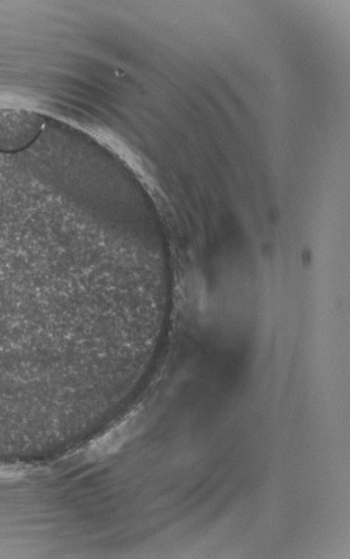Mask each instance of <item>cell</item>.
<instances>
[{
    "mask_svg": "<svg viewBox=\"0 0 350 559\" xmlns=\"http://www.w3.org/2000/svg\"><path fill=\"white\" fill-rule=\"evenodd\" d=\"M44 120L27 110L0 109V152L14 154L29 148L43 133Z\"/></svg>",
    "mask_w": 350,
    "mask_h": 559,
    "instance_id": "cell-1",
    "label": "cell"
}]
</instances>
